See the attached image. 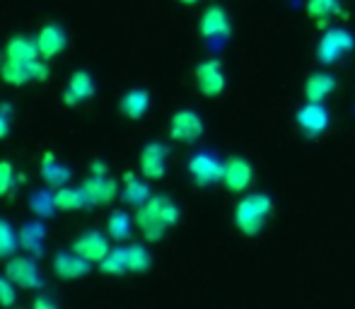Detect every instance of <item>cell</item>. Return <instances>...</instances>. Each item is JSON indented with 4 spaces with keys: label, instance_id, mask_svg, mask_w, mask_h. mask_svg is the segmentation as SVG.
<instances>
[{
    "label": "cell",
    "instance_id": "1",
    "mask_svg": "<svg viewBox=\"0 0 355 309\" xmlns=\"http://www.w3.org/2000/svg\"><path fill=\"white\" fill-rule=\"evenodd\" d=\"M179 218H182V213H179L177 203L157 193V196H150V201L143 203L136 211V225L141 227L143 237L148 242H159L169 227L177 225Z\"/></svg>",
    "mask_w": 355,
    "mask_h": 309
},
{
    "label": "cell",
    "instance_id": "2",
    "mask_svg": "<svg viewBox=\"0 0 355 309\" xmlns=\"http://www.w3.org/2000/svg\"><path fill=\"white\" fill-rule=\"evenodd\" d=\"M273 213V198L268 193H247L234 206V225L244 237H257L266 227Z\"/></svg>",
    "mask_w": 355,
    "mask_h": 309
},
{
    "label": "cell",
    "instance_id": "3",
    "mask_svg": "<svg viewBox=\"0 0 355 309\" xmlns=\"http://www.w3.org/2000/svg\"><path fill=\"white\" fill-rule=\"evenodd\" d=\"M153 266V258H150L148 249L141 244H131V247H116L107 254L102 263H99V271L107 273V276H123V273H145Z\"/></svg>",
    "mask_w": 355,
    "mask_h": 309
},
{
    "label": "cell",
    "instance_id": "4",
    "mask_svg": "<svg viewBox=\"0 0 355 309\" xmlns=\"http://www.w3.org/2000/svg\"><path fill=\"white\" fill-rule=\"evenodd\" d=\"M355 48V37L343 27H329L322 34L317 44V61L322 66H334L341 61L346 53H351Z\"/></svg>",
    "mask_w": 355,
    "mask_h": 309
},
{
    "label": "cell",
    "instance_id": "5",
    "mask_svg": "<svg viewBox=\"0 0 355 309\" xmlns=\"http://www.w3.org/2000/svg\"><path fill=\"white\" fill-rule=\"evenodd\" d=\"M0 78L5 80L8 85H27L32 80L37 82H44L49 78V63L46 58H37V61H10L5 58L0 63Z\"/></svg>",
    "mask_w": 355,
    "mask_h": 309
},
{
    "label": "cell",
    "instance_id": "6",
    "mask_svg": "<svg viewBox=\"0 0 355 309\" xmlns=\"http://www.w3.org/2000/svg\"><path fill=\"white\" fill-rule=\"evenodd\" d=\"M5 276L22 290H39L44 285V278L39 273V266L29 256H10L5 266Z\"/></svg>",
    "mask_w": 355,
    "mask_h": 309
},
{
    "label": "cell",
    "instance_id": "7",
    "mask_svg": "<svg viewBox=\"0 0 355 309\" xmlns=\"http://www.w3.org/2000/svg\"><path fill=\"white\" fill-rule=\"evenodd\" d=\"M254 182V167L247 157L232 154L223 162V184L230 193H244Z\"/></svg>",
    "mask_w": 355,
    "mask_h": 309
},
{
    "label": "cell",
    "instance_id": "8",
    "mask_svg": "<svg viewBox=\"0 0 355 309\" xmlns=\"http://www.w3.org/2000/svg\"><path fill=\"white\" fill-rule=\"evenodd\" d=\"M203 131H206L203 118L196 112H191V109L177 112L172 116V123H169V136L177 143H196L203 136Z\"/></svg>",
    "mask_w": 355,
    "mask_h": 309
},
{
    "label": "cell",
    "instance_id": "9",
    "mask_svg": "<svg viewBox=\"0 0 355 309\" xmlns=\"http://www.w3.org/2000/svg\"><path fill=\"white\" fill-rule=\"evenodd\" d=\"M295 121H297V126L302 128L309 138H317L329 128L331 116H329V109L324 107V102H307L304 107L297 109Z\"/></svg>",
    "mask_w": 355,
    "mask_h": 309
},
{
    "label": "cell",
    "instance_id": "10",
    "mask_svg": "<svg viewBox=\"0 0 355 309\" xmlns=\"http://www.w3.org/2000/svg\"><path fill=\"white\" fill-rule=\"evenodd\" d=\"M189 174L196 186H213L223 182V162L208 152H196L189 159Z\"/></svg>",
    "mask_w": 355,
    "mask_h": 309
},
{
    "label": "cell",
    "instance_id": "11",
    "mask_svg": "<svg viewBox=\"0 0 355 309\" xmlns=\"http://www.w3.org/2000/svg\"><path fill=\"white\" fill-rule=\"evenodd\" d=\"M167 157L169 150L164 143H148L141 150V174L148 182H157L167 174Z\"/></svg>",
    "mask_w": 355,
    "mask_h": 309
},
{
    "label": "cell",
    "instance_id": "12",
    "mask_svg": "<svg viewBox=\"0 0 355 309\" xmlns=\"http://www.w3.org/2000/svg\"><path fill=\"white\" fill-rule=\"evenodd\" d=\"M193 76H196V87L203 97H218V94L225 92V71L215 58L198 63Z\"/></svg>",
    "mask_w": 355,
    "mask_h": 309
},
{
    "label": "cell",
    "instance_id": "13",
    "mask_svg": "<svg viewBox=\"0 0 355 309\" xmlns=\"http://www.w3.org/2000/svg\"><path fill=\"white\" fill-rule=\"evenodd\" d=\"M73 251L80 254L83 258H87L89 263H102L104 258H107V254L112 251V247H109V234L94 232V230L83 232L73 242Z\"/></svg>",
    "mask_w": 355,
    "mask_h": 309
},
{
    "label": "cell",
    "instance_id": "14",
    "mask_svg": "<svg viewBox=\"0 0 355 309\" xmlns=\"http://www.w3.org/2000/svg\"><path fill=\"white\" fill-rule=\"evenodd\" d=\"M83 188L87 193L89 206H109L121 193L116 179L107 177V174H92V177L83 182Z\"/></svg>",
    "mask_w": 355,
    "mask_h": 309
},
{
    "label": "cell",
    "instance_id": "15",
    "mask_svg": "<svg viewBox=\"0 0 355 309\" xmlns=\"http://www.w3.org/2000/svg\"><path fill=\"white\" fill-rule=\"evenodd\" d=\"M92 271V263L75 251H58L53 256V273L63 281H78Z\"/></svg>",
    "mask_w": 355,
    "mask_h": 309
},
{
    "label": "cell",
    "instance_id": "16",
    "mask_svg": "<svg viewBox=\"0 0 355 309\" xmlns=\"http://www.w3.org/2000/svg\"><path fill=\"white\" fill-rule=\"evenodd\" d=\"M94 97V80L87 71H75L71 80H68L66 94H63V102L68 107H78V104L87 102Z\"/></svg>",
    "mask_w": 355,
    "mask_h": 309
},
{
    "label": "cell",
    "instance_id": "17",
    "mask_svg": "<svg viewBox=\"0 0 355 309\" xmlns=\"http://www.w3.org/2000/svg\"><path fill=\"white\" fill-rule=\"evenodd\" d=\"M37 46H39V53H42V58H53V56H58V53L66 48V44H68V39H66V32H63L58 24H46V27H42L39 29V34H37Z\"/></svg>",
    "mask_w": 355,
    "mask_h": 309
},
{
    "label": "cell",
    "instance_id": "18",
    "mask_svg": "<svg viewBox=\"0 0 355 309\" xmlns=\"http://www.w3.org/2000/svg\"><path fill=\"white\" fill-rule=\"evenodd\" d=\"M198 32L201 37L206 39H215V37H227L230 34V19H227V12L218 5L208 8L206 12L201 15V22H198Z\"/></svg>",
    "mask_w": 355,
    "mask_h": 309
},
{
    "label": "cell",
    "instance_id": "19",
    "mask_svg": "<svg viewBox=\"0 0 355 309\" xmlns=\"http://www.w3.org/2000/svg\"><path fill=\"white\" fill-rule=\"evenodd\" d=\"M338 87L336 78L331 73H312L304 82V97L307 102H324L329 94H334Z\"/></svg>",
    "mask_w": 355,
    "mask_h": 309
},
{
    "label": "cell",
    "instance_id": "20",
    "mask_svg": "<svg viewBox=\"0 0 355 309\" xmlns=\"http://www.w3.org/2000/svg\"><path fill=\"white\" fill-rule=\"evenodd\" d=\"M121 198L133 208H141L143 203L150 201V186L148 182L138 179L133 172L123 174V188H121Z\"/></svg>",
    "mask_w": 355,
    "mask_h": 309
},
{
    "label": "cell",
    "instance_id": "21",
    "mask_svg": "<svg viewBox=\"0 0 355 309\" xmlns=\"http://www.w3.org/2000/svg\"><path fill=\"white\" fill-rule=\"evenodd\" d=\"M42 177H44V182H46L49 186L61 188V186H66V184L71 182L73 174H71V169H68L66 164L58 162L56 154L46 152V154H44V162H42Z\"/></svg>",
    "mask_w": 355,
    "mask_h": 309
},
{
    "label": "cell",
    "instance_id": "22",
    "mask_svg": "<svg viewBox=\"0 0 355 309\" xmlns=\"http://www.w3.org/2000/svg\"><path fill=\"white\" fill-rule=\"evenodd\" d=\"M307 15L317 27H327L334 17L341 15V0H307Z\"/></svg>",
    "mask_w": 355,
    "mask_h": 309
},
{
    "label": "cell",
    "instance_id": "23",
    "mask_svg": "<svg viewBox=\"0 0 355 309\" xmlns=\"http://www.w3.org/2000/svg\"><path fill=\"white\" fill-rule=\"evenodd\" d=\"M5 58L27 63V61L42 58V53H39L37 42H32V39H27V37H12L8 42V48H5Z\"/></svg>",
    "mask_w": 355,
    "mask_h": 309
},
{
    "label": "cell",
    "instance_id": "24",
    "mask_svg": "<svg viewBox=\"0 0 355 309\" xmlns=\"http://www.w3.org/2000/svg\"><path fill=\"white\" fill-rule=\"evenodd\" d=\"M148 107H150V94L145 92V89H131V92H126L121 97V112H123V116L131 118V121L143 118Z\"/></svg>",
    "mask_w": 355,
    "mask_h": 309
},
{
    "label": "cell",
    "instance_id": "25",
    "mask_svg": "<svg viewBox=\"0 0 355 309\" xmlns=\"http://www.w3.org/2000/svg\"><path fill=\"white\" fill-rule=\"evenodd\" d=\"M53 198H56V208L58 211H80V208H87L89 201H87V193H85L83 186L73 188V186H61L56 193H53Z\"/></svg>",
    "mask_w": 355,
    "mask_h": 309
},
{
    "label": "cell",
    "instance_id": "26",
    "mask_svg": "<svg viewBox=\"0 0 355 309\" xmlns=\"http://www.w3.org/2000/svg\"><path fill=\"white\" fill-rule=\"evenodd\" d=\"M19 247L27 249V251H34V254H42V247H44V237H46V230H44L42 222L32 220L27 225L19 227Z\"/></svg>",
    "mask_w": 355,
    "mask_h": 309
},
{
    "label": "cell",
    "instance_id": "27",
    "mask_svg": "<svg viewBox=\"0 0 355 309\" xmlns=\"http://www.w3.org/2000/svg\"><path fill=\"white\" fill-rule=\"evenodd\" d=\"M131 230H133V220L128 213L123 211H114L107 220V234L114 239V242H126L131 237Z\"/></svg>",
    "mask_w": 355,
    "mask_h": 309
},
{
    "label": "cell",
    "instance_id": "28",
    "mask_svg": "<svg viewBox=\"0 0 355 309\" xmlns=\"http://www.w3.org/2000/svg\"><path fill=\"white\" fill-rule=\"evenodd\" d=\"M17 247H19V234L15 232V227L8 220L0 218V258L15 256Z\"/></svg>",
    "mask_w": 355,
    "mask_h": 309
},
{
    "label": "cell",
    "instance_id": "29",
    "mask_svg": "<svg viewBox=\"0 0 355 309\" xmlns=\"http://www.w3.org/2000/svg\"><path fill=\"white\" fill-rule=\"evenodd\" d=\"M29 208H32L34 215H39V218H51L53 213L58 211L56 198H53L51 191H37L32 198H29Z\"/></svg>",
    "mask_w": 355,
    "mask_h": 309
},
{
    "label": "cell",
    "instance_id": "30",
    "mask_svg": "<svg viewBox=\"0 0 355 309\" xmlns=\"http://www.w3.org/2000/svg\"><path fill=\"white\" fill-rule=\"evenodd\" d=\"M15 184V167L5 159H0V198H5L10 193Z\"/></svg>",
    "mask_w": 355,
    "mask_h": 309
},
{
    "label": "cell",
    "instance_id": "31",
    "mask_svg": "<svg viewBox=\"0 0 355 309\" xmlns=\"http://www.w3.org/2000/svg\"><path fill=\"white\" fill-rule=\"evenodd\" d=\"M15 283L10 281L8 276L5 278H0V305L3 307H12L15 305Z\"/></svg>",
    "mask_w": 355,
    "mask_h": 309
},
{
    "label": "cell",
    "instance_id": "32",
    "mask_svg": "<svg viewBox=\"0 0 355 309\" xmlns=\"http://www.w3.org/2000/svg\"><path fill=\"white\" fill-rule=\"evenodd\" d=\"M10 133V118H8V112L0 109V141Z\"/></svg>",
    "mask_w": 355,
    "mask_h": 309
},
{
    "label": "cell",
    "instance_id": "33",
    "mask_svg": "<svg viewBox=\"0 0 355 309\" xmlns=\"http://www.w3.org/2000/svg\"><path fill=\"white\" fill-rule=\"evenodd\" d=\"M53 307H56V302L49 300V297H37L34 300V309H53Z\"/></svg>",
    "mask_w": 355,
    "mask_h": 309
},
{
    "label": "cell",
    "instance_id": "34",
    "mask_svg": "<svg viewBox=\"0 0 355 309\" xmlns=\"http://www.w3.org/2000/svg\"><path fill=\"white\" fill-rule=\"evenodd\" d=\"M89 174H107V164L102 159H97V162L89 164Z\"/></svg>",
    "mask_w": 355,
    "mask_h": 309
},
{
    "label": "cell",
    "instance_id": "35",
    "mask_svg": "<svg viewBox=\"0 0 355 309\" xmlns=\"http://www.w3.org/2000/svg\"><path fill=\"white\" fill-rule=\"evenodd\" d=\"M179 3H184V5H193V3H198V0H179Z\"/></svg>",
    "mask_w": 355,
    "mask_h": 309
},
{
    "label": "cell",
    "instance_id": "36",
    "mask_svg": "<svg viewBox=\"0 0 355 309\" xmlns=\"http://www.w3.org/2000/svg\"><path fill=\"white\" fill-rule=\"evenodd\" d=\"M0 63H3V61H0Z\"/></svg>",
    "mask_w": 355,
    "mask_h": 309
}]
</instances>
